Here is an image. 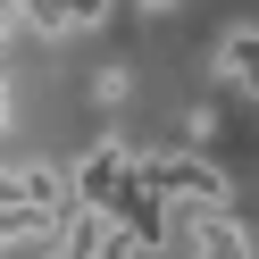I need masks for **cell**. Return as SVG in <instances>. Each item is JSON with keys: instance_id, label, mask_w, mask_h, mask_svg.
I'll return each mask as SVG.
<instances>
[{"instance_id": "obj_1", "label": "cell", "mask_w": 259, "mask_h": 259, "mask_svg": "<svg viewBox=\"0 0 259 259\" xmlns=\"http://www.w3.org/2000/svg\"><path fill=\"white\" fill-rule=\"evenodd\" d=\"M134 176L159 192V201H176V209H226V176L209 167V159H192V151H151V142H134Z\"/></svg>"}, {"instance_id": "obj_2", "label": "cell", "mask_w": 259, "mask_h": 259, "mask_svg": "<svg viewBox=\"0 0 259 259\" xmlns=\"http://www.w3.org/2000/svg\"><path fill=\"white\" fill-rule=\"evenodd\" d=\"M176 209V201H167ZM176 226H184V251L192 259H251V234H242L226 209H176Z\"/></svg>"}, {"instance_id": "obj_3", "label": "cell", "mask_w": 259, "mask_h": 259, "mask_svg": "<svg viewBox=\"0 0 259 259\" xmlns=\"http://www.w3.org/2000/svg\"><path fill=\"white\" fill-rule=\"evenodd\" d=\"M218 75H226L234 92H251V101H259V25H234V34L218 42Z\"/></svg>"}, {"instance_id": "obj_4", "label": "cell", "mask_w": 259, "mask_h": 259, "mask_svg": "<svg viewBox=\"0 0 259 259\" xmlns=\"http://www.w3.org/2000/svg\"><path fill=\"white\" fill-rule=\"evenodd\" d=\"M59 234V209H34V201H17V209H0V251H25V242H51Z\"/></svg>"}, {"instance_id": "obj_5", "label": "cell", "mask_w": 259, "mask_h": 259, "mask_svg": "<svg viewBox=\"0 0 259 259\" xmlns=\"http://www.w3.org/2000/svg\"><path fill=\"white\" fill-rule=\"evenodd\" d=\"M17 34H34V9L25 0H0V42H17Z\"/></svg>"}, {"instance_id": "obj_6", "label": "cell", "mask_w": 259, "mask_h": 259, "mask_svg": "<svg viewBox=\"0 0 259 259\" xmlns=\"http://www.w3.org/2000/svg\"><path fill=\"white\" fill-rule=\"evenodd\" d=\"M25 201V167H0V209H17Z\"/></svg>"}, {"instance_id": "obj_7", "label": "cell", "mask_w": 259, "mask_h": 259, "mask_svg": "<svg viewBox=\"0 0 259 259\" xmlns=\"http://www.w3.org/2000/svg\"><path fill=\"white\" fill-rule=\"evenodd\" d=\"M9 117H17V101H9V75H0V125H9Z\"/></svg>"}, {"instance_id": "obj_8", "label": "cell", "mask_w": 259, "mask_h": 259, "mask_svg": "<svg viewBox=\"0 0 259 259\" xmlns=\"http://www.w3.org/2000/svg\"><path fill=\"white\" fill-rule=\"evenodd\" d=\"M134 9H151V17H167V9H176V0H134Z\"/></svg>"}]
</instances>
